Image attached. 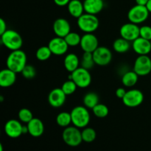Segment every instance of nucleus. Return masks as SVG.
<instances>
[{
	"label": "nucleus",
	"instance_id": "25",
	"mask_svg": "<svg viewBox=\"0 0 151 151\" xmlns=\"http://www.w3.org/2000/svg\"><path fill=\"white\" fill-rule=\"evenodd\" d=\"M83 103L84 106H86L87 109H92L94 106L100 103H99V96L97 95V93L90 91L85 94L83 99Z\"/></svg>",
	"mask_w": 151,
	"mask_h": 151
},
{
	"label": "nucleus",
	"instance_id": "19",
	"mask_svg": "<svg viewBox=\"0 0 151 151\" xmlns=\"http://www.w3.org/2000/svg\"><path fill=\"white\" fill-rule=\"evenodd\" d=\"M83 7L85 13L97 15L102 11L104 7L103 0H84Z\"/></svg>",
	"mask_w": 151,
	"mask_h": 151
},
{
	"label": "nucleus",
	"instance_id": "17",
	"mask_svg": "<svg viewBox=\"0 0 151 151\" xmlns=\"http://www.w3.org/2000/svg\"><path fill=\"white\" fill-rule=\"evenodd\" d=\"M132 48L139 55H147L151 52L150 41L139 36L133 41Z\"/></svg>",
	"mask_w": 151,
	"mask_h": 151
},
{
	"label": "nucleus",
	"instance_id": "23",
	"mask_svg": "<svg viewBox=\"0 0 151 151\" xmlns=\"http://www.w3.org/2000/svg\"><path fill=\"white\" fill-rule=\"evenodd\" d=\"M113 48L115 52L117 53H125L128 52V50L131 48V44H130V41L128 40L125 39V38H116L113 44Z\"/></svg>",
	"mask_w": 151,
	"mask_h": 151
},
{
	"label": "nucleus",
	"instance_id": "13",
	"mask_svg": "<svg viewBox=\"0 0 151 151\" xmlns=\"http://www.w3.org/2000/svg\"><path fill=\"white\" fill-rule=\"evenodd\" d=\"M4 132L10 138H18L23 134V125L21 123V121L10 119L4 125Z\"/></svg>",
	"mask_w": 151,
	"mask_h": 151
},
{
	"label": "nucleus",
	"instance_id": "7",
	"mask_svg": "<svg viewBox=\"0 0 151 151\" xmlns=\"http://www.w3.org/2000/svg\"><path fill=\"white\" fill-rule=\"evenodd\" d=\"M150 12L146 6L136 4L131 7L128 13V19L130 22L139 24L147 19Z\"/></svg>",
	"mask_w": 151,
	"mask_h": 151
},
{
	"label": "nucleus",
	"instance_id": "31",
	"mask_svg": "<svg viewBox=\"0 0 151 151\" xmlns=\"http://www.w3.org/2000/svg\"><path fill=\"white\" fill-rule=\"evenodd\" d=\"M93 114L97 118H105L109 115V108L103 103H98L92 109Z\"/></svg>",
	"mask_w": 151,
	"mask_h": 151
},
{
	"label": "nucleus",
	"instance_id": "16",
	"mask_svg": "<svg viewBox=\"0 0 151 151\" xmlns=\"http://www.w3.org/2000/svg\"><path fill=\"white\" fill-rule=\"evenodd\" d=\"M53 32L56 36L65 38L71 32V25L66 19L63 18L57 19L53 23Z\"/></svg>",
	"mask_w": 151,
	"mask_h": 151
},
{
	"label": "nucleus",
	"instance_id": "21",
	"mask_svg": "<svg viewBox=\"0 0 151 151\" xmlns=\"http://www.w3.org/2000/svg\"><path fill=\"white\" fill-rule=\"evenodd\" d=\"M68 12L74 18L78 19L84 13L83 2L80 0H71L67 5Z\"/></svg>",
	"mask_w": 151,
	"mask_h": 151
},
{
	"label": "nucleus",
	"instance_id": "11",
	"mask_svg": "<svg viewBox=\"0 0 151 151\" xmlns=\"http://www.w3.org/2000/svg\"><path fill=\"white\" fill-rule=\"evenodd\" d=\"M120 36L128 41H134L140 36V27L137 24L129 22L124 24L119 29Z\"/></svg>",
	"mask_w": 151,
	"mask_h": 151
},
{
	"label": "nucleus",
	"instance_id": "1",
	"mask_svg": "<svg viewBox=\"0 0 151 151\" xmlns=\"http://www.w3.org/2000/svg\"><path fill=\"white\" fill-rule=\"evenodd\" d=\"M7 68L16 73H21L27 65V55L23 50L11 51L6 60Z\"/></svg>",
	"mask_w": 151,
	"mask_h": 151
},
{
	"label": "nucleus",
	"instance_id": "37",
	"mask_svg": "<svg viewBox=\"0 0 151 151\" xmlns=\"http://www.w3.org/2000/svg\"><path fill=\"white\" fill-rule=\"evenodd\" d=\"M7 30V24L3 19H0V35H2Z\"/></svg>",
	"mask_w": 151,
	"mask_h": 151
},
{
	"label": "nucleus",
	"instance_id": "40",
	"mask_svg": "<svg viewBox=\"0 0 151 151\" xmlns=\"http://www.w3.org/2000/svg\"><path fill=\"white\" fill-rule=\"evenodd\" d=\"M145 6L147 10H148V11L151 13V0H148V1H147V4Z\"/></svg>",
	"mask_w": 151,
	"mask_h": 151
},
{
	"label": "nucleus",
	"instance_id": "14",
	"mask_svg": "<svg viewBox=\"0 0 151 151\" xmlns=\"http://www.w3.org/2000/svg\"><path fill=\"white\" fill-rule=\"evenodd\" d=\"M80 46L83 52H93L99 47L98 39L93 33H85L81 36Z\"/></svg>",
	"mask_w": 151,
	"mask_h": 151
},
{
	"label": "nucleus",
	"instance_id": "9",
	"mask_svg": "<svg viewBox=\"0 0 151 151\" xmlns=\"http://www.w3.org/2000/svg\"><path fill=\"white\" fill-rule=\"evenodd\" d=\"M92 54L94 63L97 66H107L112 60L111 51L108 47L103 46H99Z\"/></svg>",
	"mask_w": 151,
	"mask_h": 151
},
{
	"label": "nucleus",
	"instance_id": "29",
	"mask_svg": "<svg viewBox=\"0 0 151 151\" xmlns=\"http://www.w3.org/2000/svg\"><path fill=\"white\" fill-rule=\"evenodd\" d=\"M81 134H82L83 141L87 143L94 142L95 140L96 137H97L95 130L92 128H89V127L84 128L83 130L81 131Z\"/></svg>",
	"mask_w": 151,
	"mask_h": 151
},
{
	"label": "nucleus",
	"instance_id": "34",
	"mask_svg": "<svg viewBox=\"0 0 151 151\" xmlns=\"http://www.w3.org/2000/svg\"><path fill=\"white\" fill-rule=\"evenodd\" d=\"M21 73H22V76L26 79H32L36 75V70L33 66L27 64Z\"/></svg>",
	"mask_w": 151,
	"mask_h": 151
},
{
	"label": "nucleus",
	"instance_id": "5",
	"mask_svg": "<svg viewBox=\"0 0 151 151\" xmlns=\"http://www.w3.org/2000/svg\"><path fill=\"white\" fill-rule=\"evenodd\" d=\"M62 139L67 145L78 147L83 142L82 134L79 128L75 126H68L62 133Z\"/></svg>",
	"mask_w": 151,
	"mask_h": 151
},
{
	"label": "nucleus",
	"instance_id": "26",
	"mask_svg": "<svg viewBox=\"0 0 151 151\" xmlns=\"http://www.w3.org/2000/svg\"><path fill=\"white\" fill-rule=\"evenodd\" d=\"M56 123L62 128H66L72 123L71 114L69 112H60L56 116Z\"/></svg>",
	"mask_w": 151,
	"mask_h": 151
},
{
	"label": "nucleus",
	"instance_id": "28",
	"mask_svg": "<svg viewBox=\"0 0 151 151\" xmlns=\"http://www.w3.org/2000/svg\"><path fill=\"white\" fill-rule=\"evenodd\" d=\"M52 55V53L48 46H42V47H39L35 52L36 58L41 61H45V60H48L51 57Z\"/></svg>",
	"mask_w": 151,
	"mask_h": 151
},
{
	"label": "nucleus",
	"instance_id": "2",
	"mask_svg": "<svg viewBox=\"0 0 151 151\" xmlns=\"http://www.w3.org/2000/svg\"><path fill=\"white\" fill-rule=\"evenodd\" d=\"M70 114L72 123L74 126L78 128H84L89 123L91 116L88 109L86 106H76L71 111Z\"/></svg>",
	"mask_w": 151,
	"mask_h": 151
},
{
	"label": "nucleus",
	"instance_id": "20",
	"mask_svg": "<svg viewBox=\"0 0 151 151\" xmlns=\"http://www.w3.org/2000/svg\"><path fill=\"white\" fill-rule=\"evenodd\" d=\"M29 135L33 137H39L44 134V125L42 121L38 118H33L27 124Z\"/></svg>",
	"mask_w": 151,
	"mask_h": 151
},
{
	"label": "nucleus",
	"instance_id": "22",
	"mask_svg": "<svg viewBox=\"0 0 151 151\" xmlns=\"http://www.w3.org/2000/svg\"><path fill=\"white\" fill-rule=\"evenodd\" d=\"M64 67L69 72H73L76 70L78 68L80 67L81 65V60H79V58L77 55L74 53H69L66 55L64 58Z\"/></svg>",
	"mask_w": 151,
	"mask_h": 151
},
{
	"label": "nucleus",
	"instance_id": "18",
	"mask_svg": "<svg viewBox=\"0 0 151 151\" xmlns=\"http://www.w3.org/2000/svg\"><path fill=\"white\" fill-rule=\"evenodd\" d=\"M16 81V73L8 68L0 72V86L3 88H7L15 83Z\"/></svg>",
	"mask_w": 151,
	"mask_h": 151
},
{
	"label": "nucleus",
	"instance_id": "12",
	"mask_svg": "<svg viewBox=\"0 0 151 151\" xmlns=\"http://www.w3.org/2000/svg\"><path fill=\"white\" fill-rule=\"evenodd\" d=\"M49 48L55 55H63L67 52L69 45L64 38L56 36L52 38L48 44Z\"/></svg>",
	"mask_w": 151,
	"mask_h": 151
},
{
	"label": "nucleus",
	"instance_id": "33",
	"mask_svg": "<svg viewBox=\"0 0 151 151\" xmlns=\"http://www.w3.org/2000/svg\"><path fill=\"white\" fill-rule=\"evenodd\" d=\"M18 116H19V121L27 124L34 118L32 111L29 109H25V108L22 109L19 111L18 113Z\"/></svg>",
	"mask_w": 151,
	"mask_h": 151
},
{
	"label": "nucleus",
	"instance_id": "43",
	"mask_svg": "<svg viewBox=\"0 0 151 151\" xmlns=\"http://www.w3.org/2000/svg\"><path fill=\"white\" fill-rule=\"evenodd\" d=\"M150 44H151V40H150Z\"/></svg>",
	"mask_w": 151,
	"mask_h": 151
},
{
	"label": "nucleus",
	"instance_id": "3",
	"mask_svg": "<svg viewBox=\"0 0 151 151\" xmlns=\"http://www.w3.org/2000/svg\"><path fill=\"white\" fill-rule=\"evenodd\" d=\"M3 45L11 51L21 50L23 45V39L20 34L13 29H7L1 35Z\"/></svg>",
	"mask_w": 151,
	"mask_h": 151
},
{
	"label": "nucleus",
	"instance_id": "27",
	"mask_svg": "<svg viewBox=\"0 0 151 151\" xmlns=\"http://www.w3.org/2000/svg\"><path fill=\"white\" fill-rule=\"evenodd\" d=\"M94 64H95V63H94V58H93L92 52H84L82 55V59L81 60V67L89 70L91 68H93Z\"/></svg>",
	"mask_w": 151,
	"mask_h": 151
},
{
	"label": "nucleus",
	"instance_id": "36",
	"mask_svg": "<svg viewBox=\"0 0 151 151\" xmlns=\"http://www.w3.org/2000/svg\"><path fill=\"white\" fill-rule=\"evenodd\" d=\"M126 90L124 88H118L116 90V96L119 99H122L124 97V96L126 94Z\"/></svg>",
	"mask_w": 151,
	"mask_h": 151
},
{
	"label": "nucleus",
	"instance_id": "41",
	"mask_svg": "<svg viewBox=\"0 0 151 151\" xmlns=\"http://www.w3.org/2000/svg\"><path fill=\"white\" fill-rule=\"evenodd\" d=\"M0 151H3V146L1 144H0Z\"/></svg>",
	"mask_w": 151,
	"mask_h": 151
},
{
	"label": "nucleus",
	"instance_id": "24",
	"mask_svg": "<svg viewBox=\"0 0 151 151\" xmlns=\"http://www.w3.org/2000/svg\"><path fill=\"white\" fill-rule=\"evenodd\" d=\"M139 79V75L133 71L127 72L122 75V83L125 87H133L137 84Z\"/></svg>",
	"mask_w": 151,
	"mask_h": 151
},
{
	"label": "nucleus",
	"instance_id": "4",
	"mask_svg": "<svg viewBox=\"0 0 151 151\" xmlns=\"http://www.w3.org/2000/svg\"><path fill=\"white\" fill-rule=\"evenodd\" d=\"M78 26L85 33H93L99 27L100 22L96 15L83 13L78 19Z\"/></svg>",
	"mask_w": 151,
	"mask_h": 151
},
{
	"label": "nucleus",
	"instance_id": "32",
	"mask_svg": "<svg viewBox=\"0 0 151 151\" xmlns=\"http://www.w3.org/2000/svg\"><path fill=\"white\" fill-rule=\"evenodd\" d=\"M77 88H78V86L76 85V83L70 79L63 83L61 86V89L66 94V96L74 94L77 90Z\"/></svg>",
	"mask_w": 151,
	"mask_h": 151
},
{
	"label": "nucleus",
	"instance_id": "10",
	"mask_svg": "<svg viewBox=\"0 0 151 151\" xmlns=\"http://www.w3.org/2000/svg\"><path fill=\"white\" fill-rule=\"evenodd\" d=\"M133 70L139 76H146L151 72V59L148 55H139L136 59Z\"/></svg>",
	"mask_w": 151,
	"mask_h": 151
},
{
	"label": "nucleus",
	"instance_id": "6",
	"mask_svg": "<svg viewBox=\"0 0 151 151\" xmlns=\"http://www.w3.org/2000/svg\"><path fill=\"white\" fill-rule=\"evenodd\" d=\"M69 79L72 80L76 83L78 88H85L91 83V75L89 71L80 66L79 68L71 73Z\"/></svg>",
	"mask_w": 151,
	"mask_h": 151
},
{
	"label": "nucleus",
	"instance_id": "30",
	"mask_svg": "<svg viewBox=\"0 0 151 151\" xmlns=\"http://www.w3.org/2000/svg\"><path fill=\"white\" fill-rule=\"evenodd\" d=\"M69 47H76L80 45L81 41V36L78 33L75 32H70L64 38Z\"/></svg>",
	"mask_w": 151,
	"mask_h": 151
},
{
	"label": "nucleus",
	"instance_id": "15",
	"mask_svg": "<svg viewBox=\"0 0 151 151\" xmlns=\"http://www.w3.org/2000/svg\"><path fill=\"white\" fill-rule=\"evenodd\" d=\"M66 100V94L61 88H55L52 90L48 95L49 104L53 108H60L63 106Z\"/></svg>",
	"mask_w": 151,
	"mask_h": 151
},
{
	"label": "nucleus",
	"instance_id": "35",
	"mask_svg": "<svg viewBox=\"0 0 151 151\" xmlns=\"http://www.w3.org/2000/svg\"><path fill=\"white\" fill-rule=\"evenodd\" d=\"M140 37L150 41L151 40V27L147 25L140 27Z\"/></svg>",
	"mask_w": 151,
	"mask_h": 151
},
{
	"label": "nucleus",
	"instance_id": "8",
	"mask_svg": "<svg viewBox=\"0 0 151 151\" xmlns=\"http://www.w3.org/2000/svg\"><path fill=\"white\" fill-rule=\"evenodd\" d=\"M122 100L123 104L127 107H138L144 101V94L140 90L134 88L127 91Z\"/></svg>",
	"mask_w": 151,
	"mask_h": 151
},
{
	"label": "nucleus",
	"instance_id": "39",
	"mask_svg": "<svg viewBox=\"0 0 151 151\" xmlns=\"http://www.w3.org/2000/svg\"><path fill=\"white\" fill-rule=\"evenodd\" d=\"M136 4H139V5H143L145 6L147 4L148 0H135Z\"/></svg>",
	"mask_w": 151,
	"mask_h": 151
},
{
	"label": "nucleus",
	"instance_id": "38",
	"mask_svg": "<svg viewBox=\"0 0 151 151\" xmlns=\"http://www.w3.org/2000/svg\"><path fill=\"white\" fill-rule=\"evenodd\" d=\"M71 0H54V2L56 5L59 7H64V6L68 5Z\"/></svg>",
	"mask_w": 151,
	"mask_h": 151
},
{
	"label": "nucleus",
	"instance_id": "42",
	"mask_svg": "<svg viewBox=\"0 0 151 151\" xmlns=\"http://www.w3.org/2000/svg\"><path fill=\"white\" fill-rule=\"evenodd\" d=\"M103 1H106V0H103Z\"/></svg>",
	"mask_w": 151,
	"mask_h": 151
}]
</instances>
